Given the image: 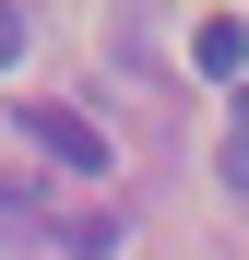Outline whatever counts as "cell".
Instances as JSON below:
<instances>
[{
  "instance_id": "cell-1",
  "label": "cell",
  "mask_w": 249,
  "mask_h": 260,
  "mask_svg": "<svg viewBox=\"0 0 249 260\" xmlns=\"http://www.w3.org/2000/svg\"><path fill=\"white\" fill-rule=\"evenodd\" d=\"M12 130H24V142H36V154H60V166H83V178H95V166H107V130H83L71 107H24Z\"/></svg>"
},
{
  "instance_id": "cell-2",
  "label": "cell",
  "mask_w": 249,
  "mask_h": 260,
  "mask_svg": "<svg viewBox=\"0 0 249 260\" xmlns=\"http://www.w3.org/2000/svg\"><path fill=\"white\" fill-rule=\"evenodd\" d=\"M190 59L214 71V83H237V71H249V24H237V12H214V24L190 36Z\"/></svg>"
},
{
  "instance_id": "cell-3",
  "label": "cell",
  "mask_w": 249,
  "mask_h": 260,
  "mask_svg": "<svg viewBox=\"0 0 249 260\" xmlns=\"http://www.w3.org/2000/svg\"><path fill=\"white\" fill-rule=\"evenodd\" d=\"M214 166H226V189H249V71H237V118H226V142H214Z\"/></svg>"
},
{
  "instance_id": "cell-4",
  "label": "cell",
  "mask_w": 249,
  "mask_h": 260,
  "mask_svg": "<svg viewBox=\"0 0 249 260\" xmlns=\"http://www.w3.org/2000/svg\"><path fill=\"white\" fill-rule=\"evenodd\" d=\"M24 59V0H0V71Z\"/></svg>"
}]
</instances>
